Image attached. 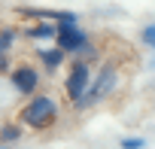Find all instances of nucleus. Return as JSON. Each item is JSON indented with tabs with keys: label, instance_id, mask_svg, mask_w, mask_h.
<instances>
[{
	"label": "nucleus",
	"instance_id": "nucleus-1",
	"mask_svg": "<svg viewBox=\"0 0 155 149\" xmlns=\"http://www.w3.org/2000/svg\"><path fill=\"white\" fill-rule=\"evenodd\" d=\"M18 119H21V125H28L34 131H49V128L58 125L61 116H58V104L49 94H37V98H31L25 104V110L18 113Z\"/></svg>",
	"mask_w": 155,
	"mask_h": 149
},
{
	"label": "nucleus",
	"instance_id": "nucleus-6",
	"mask_svg": "<svg viewBox=\"0 0 155 149\" xmlns=\"http://www.w3.org/2000/svg\"><path fill=\"white\" fill-rule=\"evenodd\" d=\"M64 55H67V52H61V49H40V61H43V67H46L49 73L61 67Z\"/></svg>",
	"mask_w": 155,
	"mask_h": 149
},
{
	"label": "nucleus",
	"instance_id": "nucleus-3",
	"mask_svg": "<svg viewBox=\"0 0 155 149\" xmlns=\"http://www.w3.org/2000/svg\"><path fill=\"white\" fill-rule=\"evenodd\" d=\"M88 82H91V64H88V61H73V67H70V73H67V82H64L67 98L76 101V98L88 88Z\"/></svg>",
	"mask_w": 155,
	"mask_h": 149
},
{
	"label": "nucleus",
	"instance_id": "nucleus-2",
	"mask_svg": "<svg viewBox=\"0 0 155 149\" xmlns=\"http://www.w3.org/2000/svg\"><path fill=\"white\" fill-rule=\"evenodd\" d=\"M116 79H119V70H116L113 64H107V67L101 70V76L94 79V85H91V88H85L79 98L73 101V104H76V110H85V107H94L97 101H104V98L116 88Z\"/></svg>",
	"mask_w": 155,
	"mask_h": 149
},
{
	"label": "nucleus",
	"instance_id": "nucleus-5",
	"mask_svg": "<svg viewBox=\"0 0 155 149\" xmlns=\"http://www.w3.org/2000/svg\"><path fill=\"white\" fill-rule=\"evenodd\" d=\"M9 76H12V85L21 91V94H34L40 88V73L34 64H18L9 70Z\"/></svg>",
	"mask_w": 155,
	"mask_h": 149
},
{
	"label": "nucleus",
	"instance_id": "nucleus-10",
	"mask_svg": "<svg viewBox=\"0 0 155 149\" xmlns=\"http://www.w3.org/2000/svg\"><path fill=\"white\" fill-rule=\"evenodd\" d=\"M140 146H143L140 137H128V140H122V149H140Z\"/></svg>",
	"mask_w": 155,
	"mask_h": 149
},
{
	"label": "nucleus",
	"instance_id": "nucleus-12",
	"mask_svg": "<svg viewBox=\"0 0 155 149\" xmlns=\"http://www.w3.org/2000/svg\"><path fill=\"white\" fill-rule=\"evenodd\" d=\"M9 70V61H6V52H0V73Z\"/></svg>",
	"mask_w": 155,
	"mask_h": 149
},
{
	"label": "nucleus",
	"instance_id": "nucleus-9",
	"mask_svg": "<svg viewBox=\"0 0 155 149\" xmlns=\"http://www.w3.org/2000/svg\"><path fill=\"white\" fill-rule=\"evenodd\" d=\"M18 137H21L18 125H3V131H0V140H3V143H15Z\"/></svg>",
	"mask_w": 155,
	"mask_h": 149
},
{
	"label": "nucleus",
	"instance_id": "nucleus-4",
	"mask_svg": "<svg viewBox=\"0 0 155 149\" xmlns=\"http://www.w3.org/2000/svg\"><path fill=\"white\" fill-rule=\"evenodd\" d=\"M55 40H58V49H61V52H76L88 37L76 28V22H58V28H55Z\"/></svg>",
	"mask_w": 155,
	"mask_h": 149
},
{
	"label": "nucleus",
	"instance_id": "nucleus-11",
	"mask_svg": "<svg viewBox=\"0 0 155 149\" xmlns=\"http://www.w3.org/2000/svg\"><path fill=\"white\" fill-rule=\"evenodd\" d=\"M143 43L152 46V28H143Z\"/></svg>",
	"mask_w": 155,
	"mask_h": 149
},
{
	"label": "nucleus",
	"instance_id": "nucleus-7",
	"mask_svg": "<svg viewBox=\"0 0 155 149\" xmlns=\"http://www.w3.org/2000/svg\"><path fill=\"white\" fill-rule=\"evenodd\" d=\"M28 37H31V40H46V37H55V28H52V25H46V22H40L37 28H31V31H28Z\"/></svg>",
	"mask_w": 155,
	"mask_h": 149
},
{
	"label": "nucleus",
	"instance_id": "nucleus-8",
	"mask_svg": "<svg viewBox=\"0 0 155 149\" xmlns=\"http://www.w3.org/2000/svg\"><path fill=\"white\" fill-rule=\"evenodd\" d=\"M15 37H18V34H15L12 28L0 31V52H9V49H12V43H15Z\"/></svg>",
	"mask_w": 155,
	"mask_h": 149
}]
</instances>
